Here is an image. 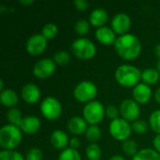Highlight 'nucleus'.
Returning a JSON list of instances; mask_svg holds the SVG:
<instances>
[{
    "mask_svg": "<svg viewBox=\"0 0 160 160\" xmlns=\"http://www.w3.org/2000/svg\"><path fill=\"white\" fill-rule=\"evenodd\" d=\"M108 21V13L103 8H95L89 16V22L96 27H102Z\"/></svg>",
    "mask_w": 160,
    "mask_h": 160,
    "instance_id": "nucleus-19",
    "label": "nucleus"
},
{
    "mask_svg": "<svg viewBox=\"0 0 160 160\" xmlns=\"http://www.w3.org/2000/svg\"><path fill=\"white\" fill-rule=\"evenodd\" d=\"M132 96H133V99L137 103L145 104L150 100L151 96H152V91L148 84L139 83L134 87Z\"/></svg>",
    "mask_w": 160,
    "mask_h": 160,
    "instance_id": "nucleus-13",
    "label": "nucleus"
},
{
    "mask_svg": "<svg viewBox=\"0 0 160 160\" xmlns=\"http://www.w3.org/2000/svg\"><path fill=\"white\" fill-rule=\"evenodd\" d=\"M71 51L73 54L82 60H88L94 57L97 49L95 44L87 38H77L71 44Z\"/></svg>",
    "mask_w": 160,
    "mask_h": 160,
    "instance_id": "nucleus-4",
    "label": "nucleus"
},
{
    "mask_svg": "<svg viewBox=\"0 0 160 160\" xmlns=\"http://www.w3.org/2000/svg\"><path fill=\"white\" fill-rule=\"evenodd\" d=\"M0 100L5 107L11 109L18 103L19 98L12 89H5L0 93Z\"/></svg>",
    "mask_w": 160,
    "mask_h": 160,
    "instance_id": "nucleus-20",
    "label": "nucleus"
},
{
    "mask_svg": "<svg viewBox=\"0 0 160 160\" xmlns=\"http://www.w3.org/2000/svg\"><path fill=\"white\" fill-rule=\"evenodd\" d=\"M19 2L22 5H31L34 3V0H20Z\"/></svg>",
    "mask_w": 160,
    "mask_h": 160,
    "instance_id": "nucleus-42",
    "label": "nucleus"
},
{
    "mask_svg": "<svg viewBox=\"0 0 160 160\" xmlns=\"http://www.w3.org/2000/svg\"><path fill=\"white\" fill-rule=\"evenodd\" d=\"M132 130L138 134H144L148 130V125L143 120H136L132 123Z\"/></svg>",
    "mask_w": 160,
    "mask_h": 160,
    "instance_id": "nucleus-33",
    "label": "nucleus"
},
{
    "mask_svg": "<svg viewBox=\"0 0 160 160\" xmlns=\"http://www.w3.org/2000/svg\"><path fill=\"white\" fill-rule=\"evenodd\" d=\"M7 119L8 120L9 124L14 125L16 127H20L22 118V112L19 109L17 108H11L7 112Z\"/></svg>",
    "mask_w": 160,
    "mask_h": 160,
    "instance_id": "nucleus-23",
    "label": "nucleus"
},
{
    "mask_svg": "<svg viewBox=\"0 0 160 160\" xmlns=\"http://www.w3.org/2000/svg\"><path fill=\"white\" fill-rule=\"evenodd\" d=\"M110 160H126V158H124V157H122V156H120V155H116V156H113V157H112Z\"/></svg>",
    "mask_w": 160,
    "mask_h": 160,
    "instance_id": "nucleus-41",
    "label": "nucleus"
},
{
    "mask_svg": "<svg viewBox=\"0 0 160 160\" xmlns=\"http://www.w3.org/2000/svg\"><path fill=\"white\" fill-rule=\"evenodd\" d=\"M56 65L52 58H43L38 60L33 68V74L38 79H46L55 71Z\"/></svg>",
    "mask_w": 160,
    "mask_h": 160,
    "instance_id": "nucleus-9",
    "label": "nucleus"
},
{
    "mask_svg": "<svg viewBox=\"0 0 160 160\" xmlns=\"http://www.w3.org/2000/svg\"><path fill=\"white\" fill-rule=\"evenodd\" d=\"M0 90H1V91L5 90V89H4V82H3L2 80H0Z\"/></svg>",
    "mask_w": 160,
    "mask_h": 160,
    "instance_id": "nucleus-43",
    "label": "nucleus"
},
{
    "mask_svg": "<svg viewBox=\"0 0 160 160\" xmlns=\"http://www.w3.org/2000/svg\"><path fill=\"white\" fill-rule=\"evenodd\" d=\"M82 114L84 120L90 126H97V124L100 123L103 120L105 109L101 102L98 100H93L86 103V105L83 107Z\"/></svg>",
    "mask_w": 160,
    "mask_h": 160,
    "instance_id": "nucleus-5",
    "label": "nucleus"
},
{
    "mask_svg": "<svg viewBox=\"0 0 160 160\" xmlns=\"http://www.w3.org/2000/svg\"><path fill=\"white\" fill-rule=\"evenodd\" d=\"M120 113L128 122L136 121L141 113V109L134 99H125L120 105Z\"/></svg>",
    "mask_w": 160,
    "mask_h": 160,
    "instance_id": "nucleus-11",
    "label": "nucleus"
},
{
    "mask_svg": "<svg viewBox=\"0 0 160 160\" xmlns=\"http://www.w3.org/2000/svg\"><path fill=\"white\" fill-rule=\"evenodd\" d=\"M69 60H70V55L66 51H58L53 55V61L55 62V64L61 66L67 65L69 62Z\"/></svg>",
    "mask_w": 160,
    "mask_h": 160,
    "instance_id": "nucleus-31",
    "label": "nucleus"
},
{
    "mask_svg": "<svg viewBox=\"0 0 160 160\" xmlns=\"http://www.w3.org/2000/svg\"><path fill=\"white\" fill-rule=\"evenodd\" d=\"M114 49L117 54L123 59L133 60L140 55L142 52V44L135 35L127 33L116 38Z\"/></svg>",
    "mask_w": 160,
    "mask_h": 160,
    "instance_id": "nucleus-1",
    "label": "nucleus"
},
{
    "mask_svg": "<svg viewBox=\"0 0 160 160\" xmlns=\"http://www.w3.org/2000/svg\"><path fill=\"white\" fill-rule=\"evenodd\" d=\"M114 76L117 82L122 86L135 87L139 84V82L142 79V72L135 66L124 64L116 68Z\"/></svg>",
    "mask_w": 160,
    "mask_h": 160,
    "instance_id": "nucleus-2",
    "label": "nucleus"
},
{
    "mask_svg": "<svg viewBox=\"0 0 160 160\" xmlns=\"http://www.w3.org/2000/svg\"><path fill=\"white\" fill-rule=\"evenodd\" d=\"M112 29L115 34L120 36L127 34L131 25V20L129 16L126 13H117L115 14L111 22Z\"/></svg>",
    "mask_w": 160,
    "mask_h": 160,
    "instance_id": "nucleus-12",
    "label": "nucleus"
},
{
    "mask_svg": "<svg viewBox=\"0 0 160 160\" xmlns=\"http://www.w3.org/2000/svg\"><path fill=\"white\" fill-rule=\"evenodd\" d=\"M21 94H22V99L25 102L30 103V104L38 102L39 98H40V90H39V88L36 84L31 83V82L26 83V84H24L22 86Z\"/></svg>",
    "mask_w": 160,
    "mask_h": 160,
    "instance_id": "nucleus-14",
    "label": "nucleus"
},
{
    "mask_svg": "<svg viewBox=\"0 0 160 160\" xmlns=\"http://www.w3.org/2000/svg\"><path fill=\"white\" fill-rule=\"evenodd\" d=\"M85 136H86V139L91 142L92 143H95L96 142H98L100 137H101V130L100 128L94 125V126H89L85 131Z\"/></svg>",
    "mask_w": 160,
    "mask_h": 160,
    "instance_id": "nucleus-24",
    "label": "nucleus"
},
{
    "mask_svg": "<svg viewBox=\"0 0 160 160\" xmlns=\"http://www.w3.org/2000/svg\"><path fill=\"white\" fill-rule=\"evenodd\" d=\"M40 112L48 120H56L62 113V105L55 98L47 97L40 104Z\"/></svg>",
    "mask_w": 160,
    "mask_h": 160,
    "instance_id": "nucleus-8",
    "label": "nucleus"
},
{
    "mask_svg": "<svg viewBox=\"0 0 160 160\" xmlns=\"http://www.w3.org/2000/svg\"><path fill=\"white\" fill-rule=\"evenodd\" d=\"M58 160H82V158L80 153L76 149L68 147L60 153Z\"/></svg>",
    "mask_w": 160,
    "mask_h": 160,
    "instance_id": "nucleus-25",
    "label": "nucleus"
},
{
    "mask_svg": "<svg viewBox=\"0 0 160 160\" xmlns=\"http://www.w3.org/2000/svg\"><path fill=\"white\" fill-rule=\"evenodd\" d=\"M89 27H90L89 22L86 20H83V19H81V20L77 21V22L75 23V26H74L76 33L81 35V36L87 34L88 31H89Z\"/></svg>",
    "mask_w": 160,
    "mask_h": 160,
    "instance_id": "nucleus-32",
    "label": "nucleus"
},
{
    "mask_svg": "<svg viewBox=\"0 0 160 160\" xmlns=\"http://www.w3.org/2000/svg\"><path fill=\"white\" fill-rule=\"evenodd\" d=\"M95 36L96 38L104 45H111L112 43L114 44L116 40L115 33L112 29H111L108 26H102L98 28V30L95 33Z\"/></svg>",
    "mask_w": 160,
    "mask_h": 160,
    "instance_id": "nucleus-16",
    "label": "nucleus"
},
{
    "mask_svg": "<svg viewBox=\"0 0 160 160\" xmlns=\"http://www.w3.org/2000/svg\"><path fill=\"white\" fill-rule=\"evenodd\" d=\"M52 145L56 149H64L67 147L68 143H69L68 134L60 129L54 130L50 138Z\"/></svg>",
    "mask_w": 160,
    "mask_h": 160,
    "instance_id": "nucleus-18",
    "label": "nucleus"
},
{
    "mask_svg": "<svg viewBox=\"0 0 160 160\" xmlns=\"http://www.w3.org/2000/svg\"><path fill=\"white\" fill-rule=\"evenodd\" d=\"M157 69H158V71L159 72V74H160V59L158 60V64H157Z\"/></svg>",
    "mask_w": 160,
    "mask_h": 160,
    "instance_id": "nucleus-44",
    "label": "nucleus"
},
{
    "mask_svg": "<svg viewBox=\"0 0 160 160\" xmlns=\"http://www.w3.org/2000/svg\"><path fill=\"white\" fill-rule=\"evenodd\" d=\"M98 94L97 85L90 81H82L79 82L73 91L74 98L80 102H90Z\"/></svg>",
    "mask_w": 160,
    "mask_h": 160,
    "instance_id": "nucleus-6",
    "label": "nucleus"
},
{
    "mask_svg": "<svg viewBox=\"0 0 160 160\" xmlns=\"http://www.w3.org/2000/svg\"><path fill=\"white\" fill-rule=\"evenodd\" d=\"M109 130L112 138L117 141L125 142L128 140L129 136L131 135L132 128L127 120L119 117L117 119L112 120L110 123Z\"/></svg>",
    "mask_w": 160,
    "mask_h": 160,
    "instance_id": "nucleus-7",
    "label": "nucleus"
},
{
    "mask_svg": "<svg viewBox=\"0 0 160 160\" xmlns=\"http://www.w3.org/2000/svg\"><path fill=\"white\" fill-rule=\"evenodd\" d=\"M26 134H35L40 128V121L37 116L30 115L22 118V121L19 127Z\"/></svg>",
    "mask_w": 160,
    "mask_h": 160,
    "instance_id": "nucleus-17",
    "label": "nucleus"
},
{
    "mask_svg": "<svg viewBox=\"0 0 160 160\" xmlns=\"http://www.w3.org/2000/svg\"><path fill=\"white\" fill-rule=\"evenodd\" d=\"M0 160H25L24 158L16 151L3 150L0 152Z\"/></svg>",
    "mask_w": 160,
    "mask_h": 160,
    "instance_id": "nucleus-30",
    "label": "nucleus"
},
{
    "mask_svg": "<svg viewBox=\"0 0 160 160\" xmlns=\"http://www.w3.org/2000/svg\"><path fill=\"white\" fill-rule=\"evenodd\" d=\"M153 144H154V147H155V150L159 153L160 154V134L157 135L155 138H154V141H153Z\"/></svg>",
    "mask_w": 160,
    "mask_h": 160,
    "instance_id": "nucleus-38",
    "label": "nucleus"
},
{
    "mask_svg": "<svg viewBox=\"0 0 160 160\" xmlns=\"http://www.w3.org/2000/svg\"><path fill=\"white\" fill-rule=\"evenodd\" d=\"M105 113H106V115H107L110 119H112V120H114V119L119 118V117H118V115H119V110H118L117 107L114 106V105H112V104L108 105V106L106 107Z\"/></svg>",
    "mask_w": 160,
    "mask_h": 160,
    "instance_id": "nucleus-35",
    "label": "nucleus"
},
{
    "mask_svg": "<svg viewBox=\"0 0 160 160\" xmlns=\"http://www.w3.org/2000/svg\"><path fill=\"white\" fill-rule=\"evenodd\" d=\"M68 129L73 135H81L84 133L87 129V122L84 118L80 116H73L71 117L67 124Z\"/></svg>",
    "mask_w": 160,
    "mask_h": 160,
    "instance_id": "nucleus-15",
    "label": "nucleus"
},
{
    "mask_svg": "<svg viewBox=\"0 0 160 160\" xmlns=\"http://www.w3.org/2000/svg\"><path fill=\"white\" fill-rule=\"evenodd\" d=\"M132 160H160V154L151 148H144L133 157Z\"/></svg>",
    "mask_w": 160,
    "mask_h": 160,
    "instance_id": "nucleus-21",
    "label": "nucleus"
},
{
    "mask_svg": "<svg viewBox=\"0 0 160 160\" xmlns=\"http://www.w3.org/2000/svg\"><path fill=\"white\" fill-rule=\"evenodd\" d=\"M81 145V141L79 138L77 137H73L70 141H69V146L72 149H78Z\"/></svg>",
    "mask_w": 160,
    "mask_h": 160,
    "instance_id": "nucleus-37",
    "label": "nucleus"
},
{
    "mask_svg": "<svg viewBox=\"0 0 160 160\" xmlns=\"http://www.w3.org/2000/svg\"><path fill=\"white\" fill-rule=\"evenodd\" d=\"M86 157L89 160H98L101 157V149L97 143H90L86 148Z\"/></svg>",
    "mask_w": 160,
    "mask_h": 160,
    "instance_id": "nucleus-26",
    "label": "nucleus"
},
{
    "mask_svg": "<svg viewBox=\"0 0 160 160\" xmlns=\"http://www.w3.org/2000/svg\"><path fill=\"white\" fill-rule=\"evenodd\" d=\"M154 98H155V100L157 102L160 103V87L157 89V91L155 92V95H154Z\"/></svg>",
    "mask_w": 160,
    "mask_h": 160,
    "instance_id": "nucleus-40",
    "label": "nucleus"
},
{
    "mask_svg": "<svg viewBox=\"0 0 160 160\" xmlns=\"http://www.w3.org/2000/svg\"><path fill=\"white\" fill-rule=\"evenodd\" d=\"M73 4L76 7V8L81 11H84L88 8V2L86 0H75Z\"/></svg>",
    "mask_w": 160,
    "mask_h": 160,
    "instance_id": "nucleus-36",
    "label": "nucleus"
},
{
    "mask_svg": "<svg viewBox=\"0 0 160 160\" xmlns=\"http://www.w3.org/2000/svg\"><path fill=\"white\" fill-rule=\"evenodd\" d=\"M58 32V28L56 26V24L52 23V22H49L46 23L41 30V34L47 38V39H52Z\"/></svg>",
    "mask_w": 160,
    "mask_h": 160,
    "instance_id": "nucleus-27",
    "label": "nucleus"
},
{
    "mask_svg": "<svg viewBox=\"0 0 160 160\" xmlns=\"http://www.w3.org/2000/svg\"><path fill=\"white\" fill-rule=\"evenodd\" d=\"M159 79V72L156 68H146L142 72V80L145 84H155Z\"/></svg>",
    "mask_w": 160,
    "mask_h": 160,
    "instance_id": "nucleus-22",
    "label": "nucleus"
},
{
    "mask_svg": "<svg viewBox=\"0 0 160 160\" xmlns=\"http://www.w3.org/2000/svg\"><path fill=\"white\" fill-rule=\"evenodd\" d=\"M43 158V154L41 150L38 147H33L28 150L25 160H42Z\"/></svg>",
    "mask_w": 160,
    "mask_h": 160,
    "instance_id": "nucleus-34",
    "label": "nucleus"
},
{
    "mask_svg": "<svg viewBox=\"0 0 160 160\" xmlns=\"http://www.w3.org/2000/svg\"><path fill=\"white\" fill-rule=\"evenodd\" d=\"M151 128L158 134H160V110L154 111L149 117Z\"/></svg>",
    "mask_w": 160,
    "mask_h": 160,
    "instance_id": "nucleus-29",
    "label": "nucleus"
},
{
    "mask_svg": "<svg viewBox=\"0 0 160 160\" xmlns=\"http://www.w3.org/2000/svg\"><path fill=\"white\" fill-rule=\"evenodd\" d=\"M122 149H123L124 153L127 156H129V157H134L138 153L137 143L134 141H132V140H127V141H125L123 142Z\"/></svg>",
    "mask_w": 160,
    "mask_h": 160,
    "instance_id": "nucleus-28",
    "label": "nucleus"
},
{
    "mask_svg": "<svg viewBox=\"0 0 160 160\" xmlns=\"http://www.w3.org/2000/svg\"><path fill=\"white\" fill-rule=\"evenodd\" d=\"M47 38L42 34H35L31 36L25 44L26 51L31 55L41 54L47 47Z\"/></svg>",
    "mask_w": 160,
    "mask_h": 160,
    "instance_id": "nucleus-10",
    "label": "nucleus"
},
{
    "mask_svg": "<svg viewBox=\"0 0 160 160\" xmlns=\"http://www.w3.org/2000/svg\"><path fill=\"white\" fill-rule=\"evenodd\" d=\"M22 139L20 128L7 124L0 129V146L4 150H13L21 143Z\"/></svg>",
    "mask_w": 160,
    "mask_h": 160,
    "instance_id": "nucleus-3",
    "label": "nucleus"
},
{
    "mask_svg": "<svg viewBox=\"0 0 160 160\" xmlns=\"http://www.w3.org/2000/svg\"><path fill=\"white\" fill-rule=\"evenodd\" d=\"M154 52H155V55L160 59V43H158V45H156V47L154 49Z\"/></svg>",
    "mask_w": 160,
    "mask_h": 160,
    "instance_id": "nucleus-39",
    "label": "nucleus"
}]
</instances>
